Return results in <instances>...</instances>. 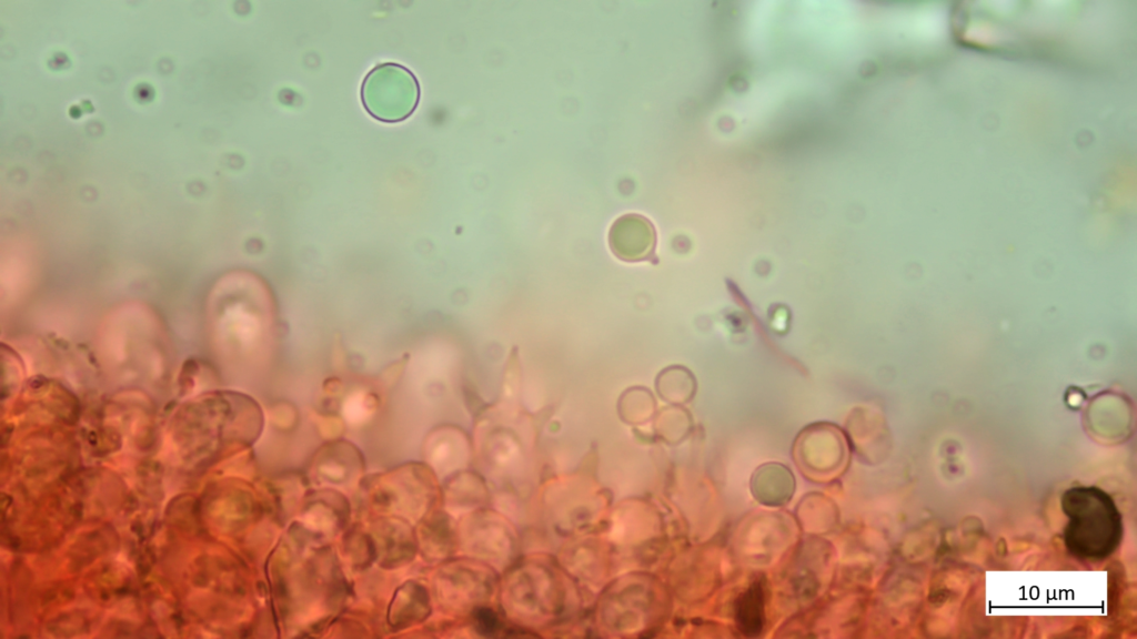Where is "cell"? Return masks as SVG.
I'll return each mask as SVG.
<instances>
[{"label":"cell","instance_id":"obj_1","mask_svg":"<svg viewBox=\"0 0 1137 639\" xmlns=\"http://www.w3.org/2000/svg\"><path fill=\"white\" fill-rule=\"evenodd\" d=\"M1063 509L1069 521L1065 544L1076 557L1099 560L1109 556L1121 536L1120 514L1103 490L1076 487L1063 496Z\"/></svg>","mask_w":1137,"mask_h":639},{"label":"cell","instance_id":"obj_2","mask_svg":"<svg viewBox=\"0 0 1137 639\" xmlns=\"http://www.w3.org/2000/svg\"><path fill=\"white\" fill-rule=\"evenodd\" d=\"M362 101L374 118L389 122L400 121L415 109L419 84L405 68L393 63L382 64L365 78Z\"/></svg>","mask_w":1137,"mask_h":639},{"label":"cell","instance_id":"obj_3","mask_svg":"<svg viewBox=\"0 0 1137 639\" xmlns=\"http://www.w3.org/2000/svg\"><path fill=\"white\" fill-rule=\"evenodd\" d=\"M612 250L623 257L647 255L655 244V232L648 220L636 214L620 217L610 231Z\"/></svg>","mask_w":1137,"mask_h":639},{"label":"cell","instance_id":"obj_4","mask_svg":"<svg viewBox=\"0 0 1137 639\" xmlns=\"http://www.w3.org/2000/svg\"><path fill=\"white\" fill-rule=\"evenodd\" d=\"M735 620L741 632L756 637L764 627V587L755 580L735 602Z\"/></svg>","mask_w":1137,"mask_h":639}]
</instances>
